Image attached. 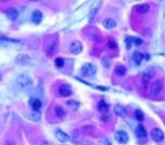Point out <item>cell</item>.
Returning <instances> with one entry per match:
<instances>
[{"label":"cell","instance_id":"1","mask_svg":"<svg viewBox=\"0 0 165 145\" xmlns=\"http://www.w3.org/2000/svg\"><path fill=\"white\" fill-rule=\"evenodd\" d=\"M16 83H17L18 89H20L23 91H27L33 86V80L27 74H20L16 79Z\"/></svg>","mask_w":165,"mask_h":145},{"label":"cell","instance_id":"2","mask_svg":"<svg viewBox=\"0 0 165 145\" xmlns=\"http://www.w3.org/2000/svg\"><path fill=\"white\" fill-rule=\"evenodd\" d=\"M96 73V67L92 63H86L82 66V74L85 76H92Z\"/></svg>","mask_w":165,"mask_h":145},{"label":"cell","instance_id":"3","mask_svg":"<svg viewBox=\"0 0 165 145\" xmlns=\"http://www.w3.org/2000/svg\"><path fill=\"white\" fill-rule=\"evenodd\" d=\"M69 51L71 53H74V54H79L82 51V44L77 40L72 41L70 43V45H69Z\"/></svg>","mask_w":165,"mask_h":145},{"label":"cell","instance_id":"4","mask_svg":"<svg viewBox=\"0 0 165 145\" xmlns=\"http://www.w3.org/2000/svg\"><path fill=\"white\" fill-rule=\"evenodd\" d=\"M15 61H16V64H17V65H22V66H24V65H28V64H31V63H32V58H31L28 54H24V53H22V54H18V56L16 57Z\"/></svg>","mask_w":165,"mask_h":145},{"label":"cell","instance_id":"5","mask_svg":"<svg viewBox=\"0 0 165 145\" xmlns=\"http://www.w3.org/2000/svg\"><path fill=\"white\" fill-rule=\"evenodd\" d=\"M114 137H115V141L118 142V143H120V144H127L128 142H129V136H128V134L123 131H119V132L115 133V135H114Z\"/></svg>","mask_w":165,"mask_h":145},{"label":"cell","instance_id":"6","mask_svg":"<svg viewBox=\"0 0 165 145\" xmlns=\"http://www.w3.org/2000/svg\"><path fill=\"white\" fill-rule=\"evenodd\" d=\"M162 90H163V82H162L161 79H157V80H155V82L151 84V92L153 95H157V94H160Z\"/></svg>","mask_w":165,"mask_h":145},{"label":"cell","instance_id":"7","mask_svg":"<svg viewBox=\"0 0 165 145\" xmlns=\"http://www.w3.org/2000/svg\"><path fill=\"white\" fill-rule=\"evenodd\" d=\"M151 138L155 141V142H157V143H161L163 140H164V133L162 129H160V128H154L153 131H151Z\"/></svg>","mask_w":165,"mask_h":145},{"label":"cell","instance_id":"8","mask_svg":"<svg viewBox=\"0 0 165 145\" xmlns=\"http://www.w3.org/2000/svg\"><path fill=\"white\" fill-rule=\"evenodd\" d=\"M55 137L59 142H62V143H66V142H69L70 141V137L67 133L62 132L60 129H57L55 131Z\"/></svg>","mask_w":165,"mask_h":145},{"label":"cell","instance_id":"9","mask_svg":"<svg viewBox=\"0 0 165 145\" xmlns=\"http://www.w3.org/2000/svg\"><path fill=\"white\" fill-rule=\"evenodd\" d=\"M59 93H60L61 96H69L72 93V89H71V86L69 84H62L59 87Z\"/></svg>","mask_w":165,"mask_h":145},{"label":"cell","instance_id":"10","mask_svg":"<svg viewBox=\"0 0 165 145\" xmlns=\"http://www.w3.org/2000/svg\"><path fill=\"white\" fill-rule=\"evenodd\" d=\"M154 76H155L154 69L148 68V69H146V70L144 71V74H142V82H144L145 84H147L151 78H154Z\"/></svg>","mask_w":165,"mask_h":145},{"label":"cell","instance_id":"11","mask_svg":"<svg viewBox=\"0 0 165 145\" xmlns=\"http://www.w3.org/2000/svg\"><path fill=\"white\" fill-rule=\"evenodd\" d=\"M29 106L33 109V111H40V109L42 108V102L40 99L38 98H33L29 101Z\"/></svg>","mask_w":165,"mask_h":145},{"label":"cell","instance_id":"12","mask_svg":"<svg viewBox=\"0 0 165 145\" xmlns=\"http://www.w3.org/2000/svg\"><path fill=\"white\" fill-rule=\"evenodd\" d=\"M6 15L10 21H16L17 17H18V10L15 7H10L6 10Z\"/></svg>","mask_w":165,"mask_h":145},{"label":"cell","instance_id":"13","mask_svg":"<svg viewBox=\"0 0 165 145\" xmlns=\"http://www.w3.org/2000/svg\"><path fill=\"white\" fill-rule=\"evenodd\" d=\"M42 18H43V15L40 10H34L32 13V22L34 24H40L42 22Z\"/></svg>","mask_w":165,"mask_h":145},{"label":"cell","instance_id":"14","mask_svg":"<svg viewBox=\"0 0 165 145\" xmlns=\"http://www.w3.org/2000/svg\"><path fill=\"white\" fill-rule=\"evenodd\" d=\"M103 26L105 27L106 30H113L114 27L117 26V22L112 18H105L103 21Z\"/></svg>","mask_w":165,"mask_h":145},{"label":"cell","instance_id":"15","mask_svg":"<svg viewBox=\"0 0 165 145\" xmlns=\"http://www.w3.org/2000/svg\"><path fill=\"white\" fill-rule=\"evenodd\" d=\"M57 47H58V42H57V40L51 41V42L49 43L48 48H46V53H48V56H52V53L57 50Z\"/></svg>","mask_w":165,"mask_h":145},{"label":"cell","instance_id":"16","mask_svg":"<svg viewBox=\"0 0 165 145\" xmlns=\"http://www.w3.org/2000/svg\"><path fill=\"white\" fill-rule=\"evenodd\" d=\"M142 59H144V54L141 52L135 51V52L132 53V60H134V63L136 65H140V63L142 61Z\"/></svg>","mask_w":165,"mask_h":145},{"label":"cell","instance_id":"17","mask_svg":"<svg viewBox=\"0 0 165 145\" xmlns=\"http://www.w3.org/2000/svg\"><path fill=\"white\" fill-rule=\"evenodd\" d=\"M113 110H114L115 115H118L120 117H124L125 116V109L122 106H120V104H115L114 108H113Z\"/></svg>","mask_w":165,"mask_h":145},{"label":"cell","instance_id":"18","mask_svg":"<svg viewBox=\"0 0 165 145\" xmlns=\"http://www.w3.org/2000/svg\"><path fill=\"white\" fill-rule=\"evenodd\" d=\"M136 135H137L139 138H144L146 137V129L142 125H138L137 128H136Z\"/></svg>","mask_w":165,"mask_h":145},{"label":"cell","instance_id":"19","mask_svg":"<svg viewBox=\"0 0 165 145\" xmlns=\"http://www.w3.org/2000/svg\"><path fill=\"white\" fill-rule=\"evenodd\" d=\"M136 10H137L139 14H145L149 12V5L147 3H142V5H138L136 7Z\"/></svg>","mask_w":165,"mask_h":145},{"label":"cell","instance_id":"20","mask_svg":"<svg viewBox=\"0 0 165 145\" xmlns=\"http://www.w3.org/2000/svg\"><path fill=\"white\" fill-rule=\"evenodd\" d=\"M115 73L119 75V76H123L125 75V73H127V68L122 65H119V66L115 67Z\"/></svg>","mask_w":165,"mask_h":145},{"label":"cell","instance_id":"21","mask_svg":"<svg viewBox=\"0 0 165 145\" xmlns=\"http://www.w3.org/2000/svg\"><path fill=\"white\" fill-rule=\"evenodd\" d=\"M98 110H100L101 112H104V113L108 112V111H109V104H106V103L102 100V101L98 103Z\"/></svg>","mask_w":165,"mask_h":145},{"label":"cell","instance_id":"22","mask_svg":"<svg viewBox=\"0 0 165 145\" xmlns=\"http://www.w3.org/2000/svg\"><path fill=\"white\" fill-rule=\"evenodd\" d=\"M98 8H100V3H97L96 6L92 9V12H91V14H89V21H93V19H94L95 15H96L97 12H98Z\"/></svg>","mask_w":165,"mask_h":145},{"label":"cell","instance_id":"23","mask_svg":"<svg viewBox=\"0 0 165 145\" xmlns=\"http://www.w3.org/2000/svg\"><path fill=\"white\" fill-rule=\"evenodd\" d=\"M55 115L61 118V117H65L66 112H65V110H63L61 107H57V108H55Z\"/></svg>","mask_w":165,"mask_h":145},{"label":"cell","instance_id":"24","mask_svg":"<svg viewBox=\"0 0 165 145\" xmlns=\"http://www.w3.org/2000/svg\"><path fill=\"white\" fill-rule=\"evenodd\" d=\"M135 116H136V119L139 120V121H142L144 120V113H142V111L141 110H136L135 111Z\"/></svg>","mask_w":165,"mask_h":145},{"label":"cell","instance_id":"25","mask_svg":"<svg viewBox=\"0 0 165 145\" xmlns=\"http://www.w3.org/2000/svg\"><path fill=\"white\" fill-rule=\"evenodd\" d=\"M101 119H102L104 122H109V121H111V119H112V116H111L109 112H105V113L102 115Z\"/></svg>","mask_w":165,"mask_h":145},{"label":"cell","instance_id":"26","mask_svg":"<svg viewBox=\"0 0 165 145\" xmlns=\"http://www.w3.org/2000/svg\"><path fill=\"white\" fill-rule=\"evenodd\" d=\"M28 117L32 119V120H34V121H38L40 119V115L38 113V111H34V112H31L28 115Z\"/></svg>","mask_w":165,"mask_h":145},{"label":"cell","instance_id":"27","mask_svg":"<svg viewBox=\"0 0 165 145\" xmlns=\"http://www.w3.org/2000/svg\"><path fill=\"white\" fill-rule=\"evenodd\" d=\"M55 64L57 67H59V68H61V67L65 65V60L62 59V58H57L55 60Z\"/></svg>","mask_w":165,"mask_h":145},{"label":"cell","instance_id":"28","mask_svg":"<svg viewBox=\"0 0 165 145\" xmlns=\"http://www.w3.org/2000/svg\"><path fill=\"white\" fill-rule=\"evenodd\" d=\"M108 47H109L110 49H117L118 44H117L114 41H109V42H108Z\"/></svg>","mask_w":165,"mask_h":145},{"label":"cell","instance_id":"29","mask_svg":"<svg viewBox=\"0 0 165 145\" xmlns=\"http://www.w3.org/2000/svg\"><path fill=\"white\" fill-rule=\"evenodd\" d=\"M132 41H134V42H135V44H137V45L142 44V40L139 39V38H132Z\"/></svg>","mask_w":165,"mask_h":145},{"label":"cell","instance_id":"30","mask_svg":"<svg viewBox=\"0 0 165 145\" xmlns=\"http://www.w3.org/2000/svg\"><path fill=\"white\" fill-rule=\"evenodd\" d=\"M67 104L70 107H75V108H77V107L79 106V103L78 102H76V101H68L67 102Z\"/></svg>","mask_w":165,"mask_h":145},{"label":"cell","instance_id":"31","mask_svg":"<svg viewBox=\"0 0 165 145\" xmlns=\"http://www.w3.org/2000/svg\"><path fill=\"white\" fill-rule=\"evenodd\" d=\"M102 63H103L104 67H109V66H110V63H108V58H103Z\"/></svg>","mask_w":165,"mask_h":145},{"label":"cell","instance_id":"32","mask_svg":"<svg viewBox=\"0 0 165 145\" xmlns=\"http://www.w3.org/2000/svg\"><path fill=\"white\" fill-rule=\"evenodd\" d=\"M42 145H51L49 142H44V143H42Z\"/></svg>","mask_w":165,"mask_h":145},{"label":"cell","instance_id":"33","mask_svg":"<svg viewBox=\"0 0 165 145\" xmlns=\"http://www.w3.org/2000/svg\"><path fill=\"white\" fill-rule=\"evenodd\" d=\"M31 1H33V2H35V1H39V0H31Z\"/></svg>","mask_w":165,"mask_h":145},{"label":"cell","instance_id":"34","mask_svg":"<svg viewBox=\"0 0 165 145\" xmlns=\"http://www.w3.org/2000/svg\"><path fill=\"white\" fill-rule=\"evenodd\" d=\"M1 1H8V0H1Z\"/></svg>","mask_w":165,"mask_h":145},{"label":"cell","instance_id":"35","mask_svg":"<svg viewBox=\"0 0 165 145\" xmlns=\"http://www.w3.org/2000/svg\"><path fill=\"white\" fill-rule=\"evenodd\" d=\"M135 1H139V0H135Z\"/></svg>","mask_w":165,"mask_h":145}]
</instances>
